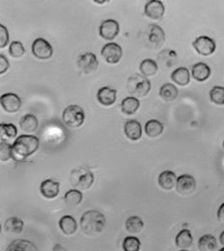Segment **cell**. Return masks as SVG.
Returning <instances> with one entry per match:
<instances>
[{"label":"cell","mask_w":224,"mask_h":251,"mask_svg":"<svg viewBox=\"0 0 224 251\" xmlns=\"http://www.w3.org/2000/svg\"><path fill=\"white\" fill-rule=\"evenodd\" d=\"M39 138L35 135H20L12 145L13 159L18 162L25 160L39 149Z\"/></svg>","instance_id":"1"},{"label":"cell","mask_w":224,"mask_h":251,"mask_svg":"<svg viewBox=\"0 0 224 251\" xmlns=\"http://www.w3.org/2000/svg\"><path fill=\"white\" fill-rule=\"evenodd\" d=\"M104 216L95 210L87 211L80 219V228L87 236H95L100 234L105 227Z\"/></svg>","instance_id":"2"},{"label":"cell","mask_w":224,"mask_h":251,"mask_svg":"<svg viewBox=\"0 0 224 251\" xmlns=\"http://www.w3.org/2000/svg\"><path fill=\"white\" fill-rule=\"evenodd\" d=\"M70 182L72 186L79 190H86L91 188L94 183L93 173L84 167L73 169L70 174Z\"/></svg>","instance_id":"3"},{"label":"cell","mask_w":224,"mask_h":251,"mask_svg":"<svg viewBox=\"0 0 224 251\" xmlns=\"http://www.w3.org/2000/svg\"><path fill=\"white\" fill-rule=\"evenodd\" d=\"M127 88L129 94L136 98H143L149 94L152 85L151 81L145 75L135 74L128 78Z\"/></svg>","instance_id":"4"},{"label":"cell","mask_w":224,"mask_h":251,"mask_svg":"<svg viewBox=\"0 0 224 251\" xmlns=\"http://www.w3.org/2000/svg\"><path fill=\"white\" fill-rule=\"evenodd\" d=\"M62 119L65 125L70 127H79L84 123L85 113L79 105L72 104L65 108Z\"/></svg>","instance_id":"5"},{"label":"cell","mask_w":224,"mask_h":251,"mask_svg":"<svg viewBox=\"0 0 224 251\" xmlns=\"http://www.w3.org/2000/svg\"><path fill=\"white\" fill-rule=\"evenodd\" d=\"M192 46H193L194 50L197 51V53H199L203 56H209V55L213 54L217 49V44H216L215 40L208 36L197 37L193 41Z\"/></svg>","instance_id":"6"},{"label":"cell","mask_w":224,"mask_h":251,"mask_svg":"<svg viewBox=\"0 0 224 251\" xmlns=\"http://www.w3.org/2000/svg\"><path fill=\"white\" fill-rule=\"evenodd\" d=\"M32 52L35 57L41 60H48L53 54L51 45L44 38H37L32 44Z\"/></svg>","instance_id":"7"},{"label":"cell","mask_w":224,"mask_h":251,"mask_svg":"<svg viewBox=\"0 0 224 251\" xmlns=\"http://www.w3.org/2000/svg\"><path fill=\"white\" fill-rule=\"evenodd\" d=\"M100 53L108 64H117L120 62L123 56V50L116 43H108L103 46Z\"/></svg>","instance_id":"8"},{"label":"cell","mask_w":224,"mask_h":251,"mask_svg":"<svg viewBox=\"0 0 224 251\" xmlns=\"http://www.w3.org/2000/svg\"><path fill=\"white\" fill-rule=\"evenodd\" d=\"M100 36L107 41H112L115 39L119 32H120V25L118 22L115 20H105L100 25Z\"/></svg>","instance_id":"9"},{"label":"cell","mask_w":224,"mask_h":251,"mask_svg":"<svg viewBox=\"0 0 224 251\" xmlns=\"http://www.w3.org/2000/svg\"><path fill=\"white\" fill-rule=\"evenodd\" d=\"M77 66L82 73L89 75L94 73L98 69L99 61L93 52H86L78 57Z\"/></svg>","instance_id":"10"},{"label":"cell","mask_w":224,"mask_h":251,"mask_svg":"<svg viewBox=\"0 0 224 251\" xmlns=\"http://www.w3.org/2000/svg\"><path fill=\"white\" fill-rule=\"evenodd\" d=\"M0 103L5 111L9 113H15L20 110L22 106V100L15 93H6L1 96Z\"/></svg>","instance_id":"11"},{"label":"cell","mask_w":224,"mask_h":251,"mask_svg":"<svg viewBox=\"0 0 224 251\" xmlns=\"http://www.w3.org/2000/svg\"><path fill=\"white\" fill-rule=\"evenodd\" d=\"M165 13V7L160 0H149L144 7V14L149 19L159 21Z\"/></svg>","instance_id":"12"},{"label":"cell","mask_w":224,"mask_h":251,"mask_svg":"<svg viewBox=\"0 0 224 251\" xmlns=\"http://www.w3.org/2000/svg\"><path fill=\"white\" fill-rule=\"evenodd\" d=\"M176 189L179 194L187 196L194 192L196 189V181L192 175L184 174L177 178Z\"/></svg>","instance_id":"13"},{"label":"cell","mask_w":224,"mask_h":251,"mask_svg":"<svg viewBox=\"0 0 224 251\" xmlns=\"http://www.w3.org/2000/svg\"><path fill=\"white\" fill-rule=\"evenodd\" d=\"M117 91L110 87L104 86L99 89L97 93L98 101L103 106H110L116 101Z\"/></svg>","instance_id":"14"},{"label":"cell","mask_w":224,"mask_h":251,"mask_svg":"<svg viewBox=\"0 0 224 251\" xmlns=\"http://www.w3.org/2000/svg\"><path fill=\"white\" fill-rule=\"evenodd\" d=\"M147 35H148L149 43L154 48H160L163 45V43L165 41V34L162 30V28L156 25H149L148 30H147Z\"/></svg>","instance_id":"15"},{"label":"cell","mask_w":224,"mask_h":251,"mask_svg":"<svg viewBox=\"0 0 224 251\" xmlns=\"http://www.w3.org/2000/svg\"><path fill=\"white\" fill-rule=\"evenodd\" d=\"M60 190V184L51 179L45 180L40 186V191L42 195L48 199H53L58 196Z\"/></svg>","instance_id":"16"},{"label":"cell","mask_w":224,"mask_h":251,"mask_svg":"<svg viewBox=\"0 0 224 251\" xmlns=\"http://www.w3.org/2000/svg\"><path fill=\"white\" fill-rule=\"evenodd\" d=\"M125 134L131 141H137L142 136V126L136 120H128L124 126Z\"/></svg>","instance_id":"17"},{"label":"cell","mask_w":224,"mask_h":251,"mask_svg":"<svg viewBox=\"0 0 224 251\" xmlns=\"http://www.w3.org/2000/svg\"><path fill=\"white\" fill-rule=\"evenodd\" d=\"M177 176L173 171L165 170L161 172L158 179V183L160 187L165 190H171L176 187L177 184Z\"/></svg>","instance_id":"18"},{"label":"cell","mask_w":224,"mask_h":251,"mask_svg":"<svg viewBox=\"0 0 224 251\" xmlns=\"http://www.w3.org/2000/svg\"><path fill=\"white\" fill-rule=\"evenodd\" d=\"M192 77L199 81L203 82L207 80L211 75V68L205 63L199 62L192 66Z\"/></svg>","instance_id":"19"},{"label":"cell","mask_w":224,"mask_h":251,"mask_svg":"<svg viewBox=\"0 0 224 251\" xmlns=\"http://www.w3.org/2000/svg\"><path fill=\"white\" fill-rule=\"evenodd\" d=\"M171 79L180 86H186L191 81V73L186 67H180L171 74Z\"/></svg>","instance_id":"20"},{"label":"cell","mask_w":224,"mask_h":251,"mask_svg":"<svg viewBox=\"0 0 224 251\" xmlns=\"http://www.w3.org/2000/svg\"><path fill=\"white\" fill-rule=\"evenodd\" d=\"M175 243L177 248L180 250H188L192 247L193 243V238H192V232L188 229H183L181 230L178 235L176 236Z\"/></svg>","instance_id":"21"},{"label":"cell","mask_w":224,"mask_h":251,"mask_svg":"<svg viewBox=\"0 0 224 251\" xmlns=\"http://www.w3.org/2000/svg\"><path fill=\"white\" fill-rule=\"evenodd\" d=\"M140 106V101L136 97H127L121 102V110L126 115L134 114Z\"/></svg>","instance_id":"22"},{"label":"cell","mask_w":224,"mask_h":251,"mask_svg":"<svg viewBox=\"0 0 224 251\" xmlns=\"http://www.w3.org/2000/svg\"><path fill=\"white\" fill-rule=\"evenodd\" d=\"M20 126L25 132H34L39 126V122L35 115L25 114L20 120Z\"/></svg>","instance_id":"23"},{"label":"cell","mask_w":224,"mask_h":251,"mask_svg":"<svg viewBox=\"0 0 224 251\" xmlns=\"http://www.w3.org/2000/svg\"><path fill=\"white\" fill-rule=\"evenodd\" d=\"M59 227L65 235H74L76 232L77 224L72 216H64L59 220Z\"/></svg>","instance_id":"24"},{"label":"cell","mask_w":224,"mask_h":251,"mask_svg":"<svg viewBox=\"0 0 224 251\" xmlns=\"http://www.w3.org/2000/svg\"><path fill=\"white\" fill-rule=\"evenodd\" d=\"M218 248L217 239L210 234L202 236L198 241V250L200 251H216Z\"/></svg>","instance_id":"25"},{"label":"cell","mask_w":224,"mask_h":251,"mask_svg":"<svg viewBox=\"0 0 224 251\" xmlns=\"http://www.w3.org/2000/svg\"><path fill=\"white\" fill-rule=\"evenodd\" d=\"M25 223L17 217H12L5 221L4 229L9 234H21L23 232Z\"/></svg>","instance_id":"26"},{"label":"cell","mask_w":224,"mask_h":251,"mask_svg":"<svg viewBox=\"0 0 224 251\" xmlns=\"http://www.w3.org/2000/svg\"><path fill=\"white\" fill-rule=\"evenodd\" d=\"M145 133L151 137V138H156L160 136V134L163 131V125L160 123V121L156 119L149 120L144 126Z\"/></svg>","instance_id":"27"},{"label":"cell","mask_w":224,"mask_h":251,"mask_svg":"<svg viewBox=\"0 0 224 251\" xmlns=\"http://www.w3.org/2000/svg\"><path fill=\"white\" fill-rule=\"evenodd\" d=\"M160 96L165 101H172L178 97V89L172 83H164L160 87Z\"/></svg>","instance_id":"28"},{"label":"cell","mask_w":224,"mask_h":251,"mask_svg":"<svg viewBox=\"0 0 224 251\" xmlns=\"http://www.w3.org/2000/svg\"><path fill=\"white\" fill-rule=\"evenodd\" d=\"M36 246L26 240H16L7 249V251H36Z\"/></svg>","instance_id":"29"},{"label":"cell","mask_w":224,"mask_h":251,"mask_svg":"<svg viewBox=\"0 0 224 251\" xmlns=\"http://www.w3.org/2000/svg\"><path fill=\"white\" fill-rule=\"evenodd\" d=\"M18 134V128L14 124H0V138L1 140L8 141L15 139Z\"/></svg>","instance_id":"30"},{"label":"cell","mask_w":224,"mask_h":251,"mask_svg":"<svg viewBox=\"0 0 224 251\" xmlns=\"http://www.w3.org/2000/svg\"><path fill=\"white\" fill-rule=\"evenodd\" d=\"M139 70L143 75L152 76L157 74L159 70V66H158V63L153 59H144L142 62L140 63Z\"/></svg>","instance_id":"31"},{"label":"cell","mask_w":224,"mask_h":251,"mask_svg":"<svg viewBox=\"0 0 224 251\" xmlns=\"http://www.w3.org/2000/svg\"><path fill=\"white\" fill-rule=\"evenodd\" d=\"M144 228V222L139 217L132 216L126 220V229L128 233L137 234L140 233Z\"/></svg>","instance_id":"32"},{"label":"cell","mask_w":224,"mask_h":251,"mask_svg":"<svg viewBox=\"0 0 224 251\" xmlns=\"http://www.w3.org/2000/svg\"><path fill=\"white\" fill-rule=\"evenodd\" d=\"M65 202L70 206H76L82 202L83 195L79 189H70L64 195Z\"/></svg>","instance_id":"33"},{"label":"cell","mask_w":224,"mask_h":251,"mask_svg":"<svg viewBox=\"0 0 224 251\" xmlns=\"http://www.w3.org/2000/svg\"><path fill=\"white\" fill-rule=\"evenodd\" d=\"M210 99L214 103L218 105H224V87L223 86L213 87L210 91Z\"/></svg>","instance_id":"34"},{"label":"cell","mask_w":224,"mask_h":251,"mask_svg":"<svg viewBox=\"0 0 224 251\" xmlns=\"http://www.w3.org/2000/svg\"><path fill=\"white\" fill-rule=\"evenodd\" d=\"M141 243L138 238L128 236L123 242V250L125 251H138L140 250Z\"/></svg>","instance_id":"35"},{"label":"cell","mask_w":224,"mask_h":251,"mask_svg":"<svg viewBox=\"0 0 224 251\" xmlns=\"http://www.w3.org/2000/svg\"><path fill=\"white\" fill-rule=\"evenodd\" d=\"M9 52H10L11 56H13L15 58H19V57H22L25 53V50L24 45L21 42L14 41L10 45Z\"/></svg>","instance_id":"36"},{"label":"cell","mask_w":224,"mask_h":251,"mask_svg":"<svg viewBox=\"0 0 224 251\" xmlns=\"http://www.w3.org/2000/svg\"><path fill=\"white\" fill-rule=\"evenodd\" d=\"M13 158L12 154V145L7 143L4 140H1L0 142V159L2 162H6L9 159Z\"/></svg>","instance_id":"37"},{"label":"cell","mask_w":224,"mask_h":251,"mask_svg":"<svg viewBox=\"0 0 224 251\" xmlns=\"http://www.w3.org/2000/svg\"><path fill=\"white\" fill-rule=\"evenodd\" d=\"M9 43V32L8 29L1 25H0V48H5Z\"/></svg>","instance_id":"38"},{"label":"cell","mask_w":224,"mask_h":251,"mask_svg":"<svg viewBox=\"0 0 224 251\" xmlns=\"http://www.w3.org/2000/svg\"><path fill=\"white\" fill-rule=\"evenodd\" d=\"M10 67V63L8 61V59L1 53L0 54V74L3 75L7 72V70Z\"/></svg>","instance_id":"39"},{"label":"cell","mask_w":224,"mask_h":251,"mask_svg":"<svg viewBox=\"0 0 224 251\" xmlns=\"http://www.w3.org/2000/svg\"><path fill=\"white\" fill-rule=\"evenodd\" d=\"M218 220L219 221L224 225V203L223 205H221V207L219 208L218 211Z\"/></svg>","instance_id":"40"},{"label":"cell","mask_w":224,"mask_h":251,"mask_svg":"<svg viewBox=\"0 0 224 251\" xmlns=\"http://www.w3.org/2000/svg\"><path fill=\"white\" fill-rule=\"evenodd\" d=\"M220 241H221V244L224 247V231L220 236Z\"/></svg>","instance_id":"41"},{"label":"cell","mask_w":224,"mask_h":251,"mask_svg":"<svg viewBox=\"0 0 224 251\" xmlns=\"http://www.w3.org/2000/svg\"><path fill=\"white\" fill-rule=\"evenodd\" d=\"M98 4H103L105 2H107V0H94Z\"/></svg>","instance_id":"42"},{"label":"cell","mask_w":224,"mask_h":251,"mask_svg":"<svg viewBox=\"0 0 224 251\" xmlns=\"http://www.w3.org/2000/svg\"><path fill=\"white\" fill-rule=\"evenodd\" d=\"M221 251H224V249H222V250H221Z\"/></svg>","instance_id":"43"},{"label":"cell","mask_w":224,"mask_h":251,"mask_svg":"<svg viewBox=\"0 0 224 251\" xmlns=\"http://www.w3.org/2000/svg\"></svg>","instance_id":"44"},{"label":"cell","mask_w":224,"mask_h":251,"mask_svg":"<svg viewBox=\"0 0 224 251\" xmlns=\"http://www.w3.org/2000/svg\"><path fill=\"white\" fill-rule=\"evenodd\" d=\"M107 1H110V0H107Z\"/></svg>","instance_id":"45"}]
</instances>
